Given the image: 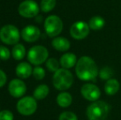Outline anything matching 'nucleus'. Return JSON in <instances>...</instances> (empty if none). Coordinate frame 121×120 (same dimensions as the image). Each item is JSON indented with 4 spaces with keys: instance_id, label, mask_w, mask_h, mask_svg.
<instances>
[{
    "instance_id": "obj_1",
    "label": "nucleus",
    "mask_w": 121,
    "mask_h": 120,
    "mask_svg": "<svg viewBox=\"0 0 121 120\" xmlns=\"http://www.w3.org/2000/svg\"><path fill=\"white\" fill-rule=\"evenodd\" d=\"M75 72L77 77L84 82L94 81L99 75V69L96 62L88 56H82L78 60Z\"/></svg>"
},
{
    "instance_id": "obj_2",
    "label": "nucleus",
    "mask_w": 121,
    "mask_h": 120,
    "mask_svg": "<svg viewBox=\"0 0 121 120\" xmlns=\"http://www.w3.org/2000/svg\"><path fill=\"white\" fill-rule=\"evenodd\" d=\"M73 76L72 72L66 68H59L53 76V85L59 91H66L73 84Z\"/></svg>"
},
{
    "instance_id": "obj_3",
    "label": "nucleus",
    "mask_w": 121,
    "mask_h": 120,
    "mask_svg": "<svg viewBox=\"0 0 121 120\" xmlns=\"http://www.w3.org/2000/svg\"><path fill=\"white\" fill-rule=\"evenodd\" d=\"M110 107L102 100L92 102L86 109V116L89 120H105L108 116Z\"/></svg>"
},
{
    "instance_id": "obj_4",
    "label": "nucleus",
    "mask_w": 121,
    "mask_h": 120,
    "mask_svg": "<svg viewBox=\"0 0 121 120\" xmlns=\"http://www.w3.org/2000/svg\"><path fill=\"white\" fill-rule=\"evenodd\" d=\"M49 57V51L45 46L35 45L29 50L27 58L31 64L39 66L46 62Z\"/></svg>"
},
{
    "instance_id": "obj_5",
    "label": "nucleus",
    "mask_w": 121,
    "mask_h": 120,
    "mask_svg": "<svg viewBox=\"0 0 121 120\" xmlns=\"http://www.w3.org/2000/svg\"><path fill=\"white\" fill-rule=\"evenodd\" d=\"M19 30L13 25H6L0 29V40L8 45H17L20 40Z\"/></svg>"
},
{
    "instance_id": "obj_6",
    "label": "nucleus",
    "mask_w": 121,
    "mask_h": 120,
    "mask_svg": "<svg viewBox=\"0 0 121 120\" xmlns=\"http://www.w3.org/2000/svg\"><path fill=\"white\" fill-rule=\"evenodd\" d=\"M45 33L49 37H56L63 30V21L61 18L55 15L49 16L45 21Z\"/></svg>"
},
{
    "instance_id": "obj_7",
    "label": "nucleus",
    "mask_w": 121,
    "mask_h": 120,
    "mask_svg": "<svg viewBox=\"0 0 121 120\" xmlns=\"http://www.w3.org/2000/svg\"><path fill=\"white\" fill-rule=\"evenodd\" d=\"M17 109L22 115H31L37 109L36 99L34 97L25 96L18 100L17 104Z\"/></svg>"
},
{
    "instance_id": "obj_8",
    "label": "nucleus",
    "mask_w": 121,
    "mask_h": 120,
    "mask_svg": "<svg viewBox=\"0 0 121 120\" xmlns=\"http://www.w3.org/2000/svg\"><path fill=\"white\" fill-rule=\"evenodd\" d=\"M40 11L38 4L34 0H25L20 3L18 7V12L22 17L26 18H31L36 17Z\"/></svg>"
},
{
    "instance_id": "obj_9",
    "label": "nucleus",
    "mask_w": 121,
    "mask_h": 120,
    "mask_svg": "<svg viewBox=\"0 0 121 120\" xmlns=\"http://www.w3.org/2000/svg\"><path fill=\"white\" fill-rule=\"evenodd\" d=\"M90 32L89 25L82 21H78L73 23L70 27V35L75 40H83L85 39Z\"/></svg>"
},
{
    "instance_id": "obj_10",
    "label": "nucleus",
    "mask_w": 121,
    "mask_h": 120,
    "mask_svg": "<svg viewBox=\"0 0 121 120\" xmlns=\"http://www.w3.org/2000/svg\"><path fill=\"white\" fill-rule=\"evenodd\" d=\"M81 94L86 100L94 102L100 99L101 93L97 86L91 83H86L82 87Z\"/></svg>"
},
{
    "instance_id": "obj_11",
    "label": "nucleus",
    "mask_w": 121,
    "mask_h": 120,
    "mask_svg": "<svg viewBox=\"0 0 121 120\" xmlns=\"http://www.w3.org/2000/svg\"><path fill=\"white\" fill-rule=\"evenodd\" d=\"M8 91L10 95L15 98H19L24 95L26 91V86L22 80L20 79H13L9 82Z\"/></svg>"
},
{
    "instance_id": "obj_12",
    "label": "nucleus",
    "mask_w": 121,
    "mask_h": 120,
    "mask_svg": "<svg viewBox=\"0 0 121 120\" xmlns=\"http://www.w3.org/2000/svg\"><path fill=\"white\" fill-rule=\"evenodd\" d=\"M21 35L25 41L28 42V43H32V42L38 40L41 34H40V30L38 27L30 25V26H27L25 28H23Z\"/></svg>"
},
{
    "instance_id": "obj_13",
    "label": "nucleus",
    "mask_w": 121,
    "mask_h": 120,
    "mask_svg": "<svg viewBox=\"0 0 121 120\" xmlns=\"http://www.w3.org/2000/svg\"><path fill=\"white\" fill-rule=\"evenodd\" d=\"M33 69L30 63L26 62H22L17 66L16 67V74L18 77L22 79L28 78L32 74Z\"/></svg>"
},
{
    "instance_id": "obj_14",
    "label": "nucleus",
    "mask_w": 121,
    "mask_h": 120,
    "mask_svg": "<svg viewBox=\"0 0 121 120\" xmlns=\"http://www.w3.org/2000/svg\"><path fill=\"white\" fill-rule=\"evenodd\" d=\"M77 56L73 53H66L61 56L59 62L63 68H72L77 64Z\"/></svg>"
},
{
    "instance_id": "obj_15",
    "label": "nucleus",
    "mask_w": 121,
    "mask_h": 120,
    "mask_svg": "<svg viewBox=\"0 0 121 120\" xmlns=\"http://www.w3.org/2000/svg\"><path fill=\"white\" fill-rule=\"evenodd\" d=\"M70 42L64 37H55L52 40V46L58 51L64 52L70 49Z\"/></svg>"
},
{
    "instance_id": "obj_16",
    "label": "nucleus",
    "mask_w": 121,
    "mask_h": 120,
    "mask_svg": "<svg viewBox=\"0 0 121 120\" xmlns=\"http://www.w3.org/2000/svg\"><path fill=\"white\" fill-rule=\"evenodd\" d=\"M120 88V84L118 80L115 78H110L106 81L105 84V92L108 95H115Z\"/></svg>"
},
{
    "instance_id": "obj_17",
    "label": "nucleus",
    "mask_w": 121,
    "mask_h": 120,
    "mask_svg": "<svg viewBox=\"0 0 121 120\" xmlns=\"http://www.w3.org/2000/svg\"><path fill=\"white\" fill-rule=\"evenodd\" d=\"M56 101H57V104L61 108H68L72 104L73 97L69 92L63 91L58 95L57 98H56Z\"/></svg>"
},
{
    "instance_id": "obj_18",
    "label": "nucleus",
    "mask_w": 121,
    "mask_h": 120,
    "mask_svg": "<svg viewBox=\"0 0 121 120\" xmlns=\"http://www.w3.org/2000/svg\"><path fill=\"white\" fill-rule=\"evenodd\" d=\"M88 25H89L90 29L93 30H101L102 28L105 26V21L101 17L95 16V17H92L90 19L89 22H88Z\"/></svg>"
},
{
    "instance_id": "obj_19",
    "label": "nucleus",
    "mask_w": 121,
    "mask_h": 120,
    "mask_svg": "<svg viewBox=\"0 0 121 120\" xmlns=\"http://www.w3.org/2000/svg\"><path fill=\"white\" fill-rule=\"evenodd\" d=\"M49 92V89L48 86L45 85V84H41V85L38 86L35 88V90L34 91L33 96L35 99L41 100V99H44L48 95Z\"/></svg>"
},
{
    "instance_id": "obj_20",
    "label": "nucleus",
    "mask_w": 121,
    "mask_h": 120,
    "mask_svg": "<svg viewBox=\"0 0 121 120\" xmlns=\"http://www.w3.org/2000/svg\"><path fill=\"white\" fill-rule=\"evenodd\" d=\"M12 55L16 60H22L26 55V49L22 44H17L12 50Z\"/></svg>"
},
{
    "instance_id": "obj_21",
    "label": "nucleus",
    "mask_w": 121,
    "mask_h": 120,
    "mask_svg": "<svg viewBox=\"0 0 121 120\" xmlns=\"http://www.w3.org/2000/svg\"><path fill=\"white\" fill-rule=\"evenodd\" d=\"M56 5V0H41L40 9L44 12H49L52 11Z\"/></svg>"
},
{
    "instance_id": "obj_22",
    "label": "nucleus",
    "mask_w": 121,
    "mask_h": 120,
    "mask_svg": "<svg viewBox=\"0 0 121 120\" xmlns=\"http://www.w3.org/2000/svg\"><path fill=\"white\" fill-rule=\"evenodd\" d=\"M59 64L60 62H59L56 58H50L46 61V67L50 72H55L56 71H58L59 69Z\"/></svg>"
},
{
    "instance_id": "obj_23",
    "label": "nucleus",
    "mask_w": 121,
    "mask_h": 120,
    "mask_svg": "<svg viewBox=\"0 0 121 120\" xmlns=\"http://www.w3.org/2000/svg\"><path fill=\"white\" fill-rule=\"evenodd\" d=\"M112 75H113V71L111 70V68H110L109 67H105L103 68L100 69V71L99 72V76L101 79L103 80H109L111 78Z\"/></svg>"
},
{
    "instance_id": "obj_24",
    "label": "nucleus",
    "mask_w": 121,
    "mask_h": 120,
    "mask_svg": "<svg viewBox=\"0 0 121 120\" xmlns=\"http://www.w3.org/2000/svg\"><path fill=\"white\" fill-rule=\"evenodd\" d=\"M32 75L35 77V79L36 80H42V79L45 77V71L43 67H35L33 69V72H32Z\"/></svg>"
},
{
    "instance_id": "obj_25",
    "label": "nucleus",
    "mask_w": 121,
    "mask_h": 120,
    "mask_svg": "<svg viewBox=\"0 0 121 120\" xmlns=\"http://www.w3.org/2000/svg\"><path fill=\"white\" fill-rule=\"evenodd\" d=\"M59 120H78V117L71 111H64L60 114Z\"/></svg>"
},
{
    "instance_id": "obj_26",
    "label": "nucleus",
    "mask_w": 121,
    "mask_h": 120,
    "mask_svg": "<svg viewBox=\"0 0 121 120\" xmlns=\"http://www.w3.org/2000/svg\"><path fill=\"white\" fill-rule=\"evenodd\" d=\"M11 57V52L7 47L0 46V59L3 61L8 60Z\"/></svg>"
},
{
    "instance_id": "obj_27",
    "label": "nucleus",
    "mask_w": 121,
    "mask_h": 120,
    "mask_svg": "<svg viewBox=\"0 0 121 120\" xmlns=\"http://www.w3.org/2000/svg\"><path fill=\"white\" fill-rule=\"evenodd\" d=\"M13 114L9 110L0 111V120H13Z\"/></svg>"
},
{
    "instance_id": "obj_28",
    "label": "nucleus",
    "mask_w": 121,
    "mask_h": 120,
    "mask_svg": "<svg viewBox=\"0 0 121 120\" xmlns=\"http://www.w3.org/2000/svg\"><path fill=\"white\" fill-rule=\"evenodd\" d=\"M7 82V75L2 69H0V88L3 87Z\"/></svg>"
}]
</instances>
